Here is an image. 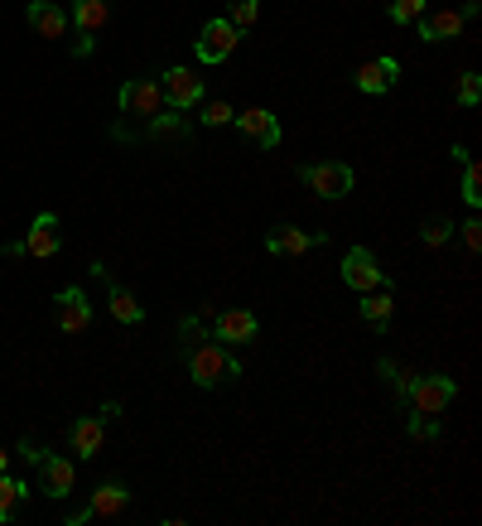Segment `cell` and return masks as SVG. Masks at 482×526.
<instances>
[{
	"mask_svg": "<svg viewBox=\"0 0 482 526\" xmlns=\"http://www.w3.org/2000/svg\"><path fill=\"white\" fill-rule=\"evenodd\" d=\"M184 367H188V382H193V387H203V391L222 387V377H241V362L227 353V343H217L213 333H208V338H198V343H188Z\"/></svg>",
	"mask_w": 482,
	"mask_h": 526,
	"instance_id": "6da1fadb",
	"label": "cell"
},
{
	"mask_svg": "<svg viewBox=\"0 0 482 526\" xmlns=\"http://www.w3.org/2000/svg\"><path fill=\"white\" fill-rule=\"evenodd\" d=\"M458 396V382L449 377V372H429V377H420L415 372V382H410V411H420V416H444L449 406H454Z\"/></svg>",
	"mask_w": 482,
	"mask_h": 526,
	"instance_id": "7a4b0ae2",
	"label": "cell"
},
{
	"mask_svg": "<svg viewBox=\"0 0 482 526\" xmlns=\"http://www.w3.org/2000/svg\"><path fill=\"white\" fill-rule=\"evenodd\" d=\"M343 280H348L357 295H367V290H381V285H391V276L381 271V261H376L372 247H348V256H343Z\"/></svg>",
	"mask_w": 482,
	"mask_h": 526,
	"instance_id": "3957f363",
	"label": "cell"
},
{
	"mask_svg": "<svg viewBox=\"0 0 482 526\" xmlns=\"http://www.w3.org/2000/svg\"><path fill=\"white\" fill-rule=\"evenodd\" d=\"M111 0H73V54L87 58L97 44V29L107 25Z\"/></svg>",
	"mask_w": 482,
	"mask_h": 526,
	"instance_id": "277c9868",
	"label": "cell"
},
{
	"mask_svg": "<svg viewBox=\"0 0 482 526\" xmlns=\"http://www.w3.org/2000/svg\"><path fill=\"white\" fill-rule=\"evenodd\" d=\"M160 92H164V107L169 111H193L203 102V78L193 68H184V63H174L160 78Z\"/></svg>",
	"mask_w": 482,
	"mask_h": 526,
	"instance_id": "5b68a950",
	"label": "cell"
},
{
	"mask_svg": "<svg viewBox=\"0 0 482 526\" xmlns=\"http://www.w3.org/2000/svg\"><path fill=\"white\" fill-rule=\"evenodd\" d=\"M299 179L309 184V194H319V198H343V194H352V169L338 165V160L299 165Z\"/></svg>",
	"mask_w": 482,
	"mask_h": 526,
	"instance_id": "8992f818",
	"label": "cell"
},
{
	"mask_svg": "<svg viewBox=\"0 0 482 526\" xmlns=\"http://www.w3.org/2000/svg\"><path fill=\"white\" fill-rule=\"evenodd\" d=\"M241 44V29H232V20H208L203 34H198V63H227V58L237 54Z\"/></svg>",
	"mask_w": 482,
	"mask_h": 526,
	"instance_id": "52a82bcc",
	"label": "cell"
},
{
	"mask_svg": "<svg viewBox=\"0 0 482 526\" xmlns=\"http://www.w3.org/2000/svg\"><path fill=\"white\" fill-rule=\"evenodd\" d=\"M116 102H121V111L135 116V121H155L164 111V92H160V83H150V78H135V83H126L116 92Z\"/></svg>",
	"mask_w": 482,
	"mask_h": 526,
	"instance_id": "ba28073f",
	"label": "cell"
},
{
	"mask_svg": "<svg viewBox=\"0 0 482 526\" xmlns=\"http://www.w3.org/2000/svg\"><path fill=\"white\" fill-rule=\"evenodd\" d=\"M126 502H131V488L126 483H102L87 507L78 512H68V526H82V522H97V517H121L126 512Z\"/></svg>",
	"mask_w": 482,
	"mask_h": 526,
	"instance_id": "9c48e42d",
	"label": "cell"
},
{
	"mask_svg": "<svg viewBox=\"0 0 482 526\" xmlns=\"http://www.w3.org/2000/svg\"><path fill=\"white\" fill-rule=\"evenodd\" d=\"M261 333V319L251 314V309H222L213 319V338L217 343H227V348H241V343H251Z\"/></svg>",
	"mask_w": 482,
	"mask_h": 526,
	"instance_id": "30bf717a",
	"label": "cell"
},
{
	"mask_svg": "<svg viewBox=\"0 0 482 526\" xmlns=\"http://www.w3.org/2000/svg\"><path fill=\"white\" fill-rule=\"evenodd\" d=\"M232 121H237V131L251 140V145H261V150H275V145H280V121H275V111L246 107V111H237Z\"/></svg>",
	"mask_w": 482,
	"mask_h": 526,
	"instance_id": "8fae6325",
	"label": "cell"
},
{
	"mask_svg": "<svg viewBox=\"0 0 482 526\" xmlns=\"http://www.w3.org/2000/svg\"><path fill=\"white\" fill-rule=\"evenodd\" d=\"M92 276L107 280V309H111V319H121V324H140V319H145L140 300H135V295L126 290V285H121V280H111V271L102 266V261H92Z\"/></svg>",
	"mask_w": 482,
	"mask_h": 526,
	"instance_id": "7c38bea8",
	"label": "cell"
},
{
	"mask_svg": "<svg viewBox=\"0 0 482 526\" xmlns=\"http://www.w3.org/2000/svg\"><path fill=\"white\" fill-rule=\"evenodd\" d=\"M323 242H328V232H299L290 222L266 232V251H275V256H304L309 247H323Z\"/></svg>",
	"mask_w": 482,
	"mask_h": 526,
	"instance_id": "4fadbf2b",
	"label": "cell"
},
{
	"mask_svg": "<svg viewBox=\"0 0 482 526\" xmlns=\"http://www.w3.org/2000/svg\"><path fill=\"white\" fill-rule=\"evenodd\" d=\"M415 25H420V39H425V44H444V39H458L468 20L458 15L454 5H439V10H425Z\"/></svg>",
	"mask_w": 482,
	"mask_h": 526,
	"instance_id": "5bb4252c",
	"label": "cell"
},
{
	"mask_svg": "<svg viewBox=\"0 0 482 526\" xmlns=\"http://www.w3.org/2000/svg\"><path fill=\"white\" fill-rule=\"evenodd\" d=\"M54 305H58V329H63V333H82L87 324H92V300L82 295L78 285L58 290V295H54Z\"/></svg>",
	"mask_w": 482,
	"mask_h": 526,
	"instance_id": "9a60e30c",
	"label": "cell"
},
{
	"mask_svg": "<svg viewBox=\"0 0 482 526\" xmlns=\"http://www.w3.org/2000/svg\"><path fill=\"white\" fill-rule=\"evenodd\" d=\"M20 251H25L29 261H49V256H58V213H39L34 227H29V237L20 242Z\"/></svg>",
	"mask_w": 482,
	"mask_h": 526,
	"instance_id": "2e32d148",
	"label": "cell"
},
{
	"mask_svg": "<svg viewBox=\"0 0 482 526\" xmlns=\"http://www.w3.org/2000/svg\"><path fill=\"white\" fill-rule=\"evenodd\" d=\"M352 78H357V92L381 97V92H391V87H396V78H401V63H396V58H372V63H362Z\"/></svg>",
	"mask_w": 482,
	"mask_h": 526,
	"instance_id": "e0dca14e",
	"label": "cell"
},
{
	"mask_svg": "<svg viewBox=\"0 0 482 526\" xmlns=\"http://www.w3.org/2000/svg\"><path fill=\"white\" fill-rule=\"evenodd\" d=\"M73 483H78V473H73V464L63 454H44L39 459V488H44V498H68Z\"/></svg>",
	"mask_w": 482,
	"mask_h": 526,
	"instance_id": "ac0fdd59",
	"label": "cell"
},
{
	"mask_svg": "<svg viewBox=\"0 0 482 526\" xmlns=\"http://www.w3.org/2000/svg\"><path fill=\"white\" fill-rule=\"evenodd\" d=\"M68 444H73V454L78 459H92L102 444H107V416H82L68 425Z\"/></svg>",
	"mask_w": 482,
	"mask_h": 526,
	"instance_id": "d6986e66",
	"label": "cell"
},
{
	"mask_svg": "<svg viewBox=\"0 0 482 526\" xmlns=\"http://www.w3.org/2000/svg\"><path fill=\"white\" fill-rule=\"evenodd\" d=\"M29 29H39L44 39H63L68 34V10L54 5V0H29Z\"/></svg>",
	"mask_w": 482,
	"mask_h": 526,
	"instance_id": "ffe728a7",
	"label": "cell"
},
{
	"mask_svg": "<svg viewBox=\"0 0 482 526\" xmlns=\"http://www.w3.org/2000/svg\"><path fill=\"white\" fill-rule=\"evenodd\" d=\"M391 309H396L391 285H381V290H367V295H362V319H367L372 329H386V324H391Z\"/></svg>",
	"mask_w": 482,
	"mask_h": 526,
	"instance_id": "44dd1931",
	"label": "cell"
},
{
	"mask_svg": "<svg viewBox=\"0 0 482 526\" xmlns=\"http://www.w3.org/2000/svg\"><path fill=\"white\" fill-rule=\"evenodd\" d=\"M405 435H410V440H439L444 425H439V416H420V411H410V416H405Z\"/></svg>",
	"mask_w": 482,
	"mask_h": 526,
	"instance_id": "7402d4cb",
	"label": "cell"
},
{
	"mask_svg": "<svg viewBox=\"0 0 482 526\" xmlns=\"http://www.w3.org/2000/svg\"><path fill=\"white\" fill-rule=\"evenodd\" d=\"M463 203H468V208H482V169L473 155L463 160Z\"/></svg>",
	"mask_w": 482,
	"mask_h": 526,
	"instance_id": "603a6c76",
	"label": "cell"
},
{
	"mask_svg": "<svg viewBox=\"0 0 482 526\" xmlns=\"http://www.w3.org/2000/svg\"><path fill=\"white\" fill-rule=\"evenodd\" d=\"M29 488L20 478H10V473H0V522H10V512H15V502L25 498Z\"/></svg>",
	"mask_w": 482,
	"mask_h": 526,
	"instance_id": "cb8c5ba5",
	"label": "cell"
},
{
	"mask_svg": "<svg viewBox=\"0 0 482 526\" xmlns=\"http://www.w3.org/2000/svg\"><path fill=\"white\" fill-rule=\"evenodd\" d=\"M376 372H381V377H386V382H391V387H396V396H410V382H415V372H401V367H396V362L391 358H381L376 362Z\"/></svg>",
	"mask_w": 482,
	"mask_h": 526,
	"instance_id": "d4e9b609",
	"label": "cell"
},
{
	"mask_svg": "<svg viewBox=\"0 0 482 526\" xmlns=\"http://www.w3.org/2000/svg\"><path fill=\"white\" fill-rule=\"evenodd\" d=\"M232 29H251L256 20H261V0H232Z\"/></svg>",
	"mask_w": 482,
	"mask_h": 526,
	"instance_id": "484cf974",
	"label": "cell"
},
{
	"mask_svg": "<svg viewBox=\"0 0 482 526\" xmlns=\"http://www.w3.org/2000/svg\"><path fill=\"white\" fill-rule=\"evenodd\" d=\"M425 10H429V0H391V20L396 25H415Z\"/></svg>",
	"mask_w": 482,
	"mask_h": 526,
	"instance_id": "4316f807",
	"label": "cell"
},
{
	"mask_svg": "<svg viewBox=\"0 0 482 526\" xmlns=\"http://www.w3.org/2000/svg\"><path fill=\"white\" fill-rule=\"evenodd\" d=\"M482 97V78L468 68V73H458V107H478Z\"/></svg>",
	"mask_w": 482,
	"mask_h": 526,
	"instance_id": "83f0119b",
	"label": "cell"
},
{
	"mask_svg": "<svg viewBox=\"0 0 482 526\" xmlns=\"http://www.w3.org/2000/svg\"><path fill=\"white\" fill-rule=\"evenodd\" d=\"M454 232H458V227H454L449 218H434V222L425 227V247H444V242H449Z\"/></svg>",
	"mask_w": 482,
	"mask_h": 526,
	"instance_id": "f1b7e54d",
	"label": "cell"
},
{
	"mask_svg": "<svg viewBox=\"0 0 482 526\" xmlns=\"http://www.w3.org/2000/svg\"><path fill=\"white\" fill-rule=\"evenodd\" d=\"M232 116H237V111L227 107V102H203V116H198V121H203V126H227Z\"/></svg>",
	"mask_w": 482,
	"mask_h": 526,
	"instance_id": "f546056e",
	"label": "cell"
},
{
	"mask_svg": "<svg viewBox=\"0 0 482 526\" xmlns=\"http://www.w3.org/2000/svg\"><path fill=\"white\" fill-rule=\"evenodd\" d=\"M198 338H208V333H203V319H198V314H184V319H179V343H198Z\"/></svg>",
	"mask_w": 482,
	"mask_h": 526,
	"instance_id": "4dcf8cb0",
	"label": "cell"
},
{
	"mask_svg": "<svg viewBox=\"0 0 482 526\" xmlns=\"http://www.w3.org/2000/svg\"><path fill=\"white\" fill-rule=\"evenodd\" d=\"M458 232H463V247H468V251L482 247V222H478V218H468L463 227H458Z\"/></svg>",
	"mask_w": 482,
	"mask_h": 526,
	"instance_id": "1f68e13d",
	"label": "cell"
},
{
	"mask_svg": "<svg viewBox=\"0 0 482 526\" xmlns=\"http://www.w3.org/2000/svg\"><path fill=\"white\" fill-rule=\"evenodd\" d=\"M20 459H25V464H39V459H44V449H39V444H29V440H20Z\"/></svg>",
	"mask_w": 482,
	"mask_h": 526,
	"instance_id": "d6a6232c",
	"label": "cell"
},
{
	"mask_svg": "<svg viewBox=\"0 0 482 526\" xmlns=\"http://www.w3.org/2000/svg\"><path fill=\"white\" fill-rule=\"evenodd\" d=\"M0 473H10V449L0 444Z\"/></svg>",
	"mask_w": 482,
	"mask_h": 526,
	"instance_id": "836d02e7",
	"label": "cell"
}]
</instances>
